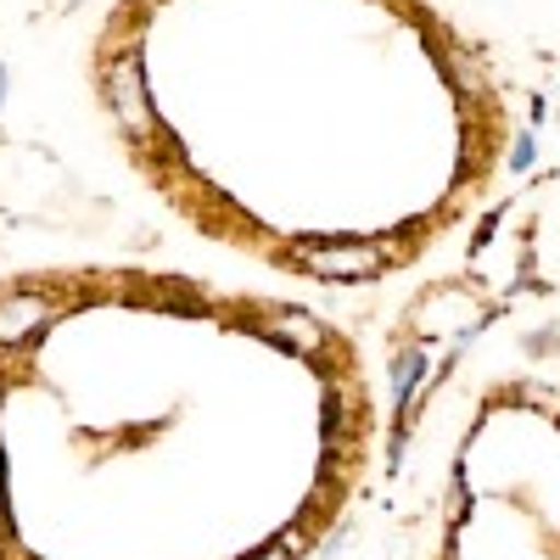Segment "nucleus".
I'll list each match as a JSON object with an SVG mask.
<instances>
[{
    "label": "nucleus",
    "instance_id": "obj_1",
    "mask_svg": "<svg viewBox=\"0 0 560 560\" xmlns=\"http://www.w3.org/2000/svg\"><path fill=\"white\" fill-rule=\"evenodd\" d=\"M438 560H560V398L504 387L477 409Z\"/></svg>",
    "mask_w": 560,
    "mask_h": 560
}]
</instances>
